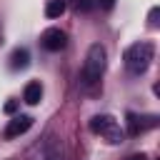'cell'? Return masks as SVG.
I'll return each mask as SVG.
<instances>
[{
    "mask_svg": "<svg viewBox=\"0 0 160 160\" xmlns=\"http://www.w3.org/2000/svg\"><path fill=\"white\" fill-rule=\"evenodd\" d=\"M40 40H42V48L50 50V52H60V50L68 45V35H65L60 28H48Z\"/></svg>",
    "mask_w": 160,
    "mask_h": 160,
    "instance_id": "277c9868",
    "label": "cell"
},
{
    "mask_svg": "<svg viewBox=\"0 0 160 160\" xmlns=\"http://www.w3.org/2000/svg\"><path fill=\"white\" fill-rule=\"evenodd\" d=\"M90 130H92L95 135L105 138V140H108V142H112V145H118V142L122 140V130H120L118 120H115L112 115H108V112L90 118Z\"/></svg>",
    "mask_w": 160,
    "mask_h": 160,
    "instance_id": "3957f363",
    "label": "cell"
},
{
    "mask_svg": "<svg viewBox=\"0 0 160 160\" xmlns=\"http://www.w3.org/2000/svg\"><path fill=\"white\" fill-rule=\"evenodd\" d=\"M22 100H25L28 105H38V102L42 100V85H40L38 80L28 82V85H25V90H22Z\"/></svg>",
    "mask_w": 160,
    "mask_h": 160,
    "instance_id": "8992f818",
    "label": "cell"
},
{
    "mask_svg": "<svg viewBox=\"0 0 160 160\" xmlns=\"http://www.w3.org/2000/svg\"><path fill=\"white\" fill-rule=\"evenodd\" d=\"M100 8L102 10H112L115 8V0H100Z\"/></svg>",
    "mask_w": 160,
    "mask_h": 160,
    "instance_id": "30bf717a",
    "label": "cell"
},
{
    "mask_svg": "<svg viewBox=\"0 0 160 160\" xmlns=\"http://www.w3.org/2000/svg\"><path fill=\"white\" fill-rule=\"evenodd\" d=\"M152 125H155V118H150L148 122H140L138 115H132V112L128 115V132H130V135H140L145 128H152Z\"/></svg>",
    "mask_w": 160,
    "mask_h": 160,
    "instance_id": "ba28073f",
    "label": "cell"
},
{
    "mask_svg": "<svg viewBox=\"0 0 160 160\" xmlns=\"http://www.w3.org/2000/svg\"><path fill=\"white\" fill-rule=\"evenodd\" d=\"M30 125H32V118H30V115H15V118L8 122V128H5V138H18V135L28 132Z\"/></svg>",
    "mask_w": 160,
    "mask_h": 160,
    "instance_id": "5b68a950",
    "label": "cell"
},
{
    "mask_svg": "<svg viewBox=\"0 0 160 160\" xmlns=\"http://www.w3.org/2000/svg\"><path fill=\"white\" fill-rule=\"evenodd\" d=\"M130 160H148V158H145V155H142V152H138V155H132V158H130Z\"/></svg>",
    "mask_w": 160,
    "mask_h": 160,
    "instance_id": "8fae6325",
    "label": "cell"
},
{
    "mask_svg": "<svg viewBox=\"0 0 160 160\" xmlns=\"http://www.w3.org/2000/svg\"><path fill=\"white\" fill-rule=\"evenodd\" d=\"M105 58H108V52L100 42H92L88 48V55H85V62H82V75H80V80L88 90L100 82L102 70H105Z\"/></svg>",
    "mask_w": 160,
    "mask_h": 160,
    "instance_id": "6da1fadb",
    "label": "cell"
},
{
    "mask_svg": "<svg viewBox=\"0 0 160 160\" xmlns=\"http://www.w3.org/2000/svg\"><path fill=\"white\" fill-rule=\"evenodd\" d=\"M28 62H30V52H28L25 48L12 50V55H10V68H12V70H25Z\"/></svg>",
    "mask_w": 160,
    "mask_h": 160,
    "instance_id": "52a82bcc",
    "label": "cell"
},
{
    "mask_svg": "<svg viewBox=\"0 0 160 160\" xmlns=\"http://www.w3.org/2000/svg\"><path fill=\"white\" fill-rule=\"evenodd\" d=\"M152 45L150 42H132L128 50H125V68L132 72V75H142L148 68H150V60H152Z\"/></svg>",
    "mask_w": 160,
    "mask_h": 160,
    "instance_id": "7a4b0ae2",
    "label": "cell"
},
{
    "mask_svg": "<svg viewBox=\"0 0 160 160\" xmlns=\"http://www.w3.org/2000/svg\"><path fill=\"white\" fill-rule=\"evenodd\" d=\"M62 12H65V0H48V5H45L48 18H60Z\"/></svg>",
    "mask_w": 160,
    "mask_h": 160,
    "instance_id": "9c48e42d",
    "label": "cell"
}]
</instances>
